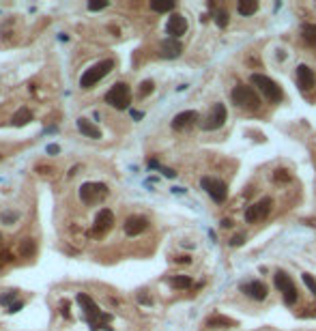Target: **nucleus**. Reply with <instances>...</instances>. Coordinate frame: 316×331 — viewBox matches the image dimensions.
<instances>
[{"label": "nucleus", "mask_w": 316, "mask_h": 331, "mask_svg": "<svg viewBox=\"0 0 316 331\" xmlns=\"http://www.w3.org/2000/svg\"><path fill=\"white\" fill-rule=\"evenodd\" d=\"M77 303L82 306L84 314H86V319H88V323H90V327H93V329H110L108 323H110V319H112V316H110V314H103L101 310L97 308V303L90 299L86 293H80V295H77Z\"/></svg>", "instance_id": "f257e3e1"}, {"label": "nucleus", "mask_w": 316, "mask_h": 331, "mask_svg": "<svg viewBox=\"0 0 316 331\" xmlns=\"http://www.w3.org/2000/svg\"><path fill=\"white\" fill-rule=\"evenodd\" d=\"M230 99H232V103H235L237 108L250 110V112H254V110L260 108V97L256 95V90L252 86H243V84H239V86L232 88Z\"/></svg>", "instance_id": "f03ea898"}, {"label": "nucleus", "mask_w": 316, "mask_h": 331, "mask_svg": "<svg viewBox=\"0 0 316 331\" xmlns=\"http://www.w3.org/2000/svg\"><path fill=\"white\" fill-rule=\"evenodd\" d=\"M114 69V61L112 58H108V61H101V63H95L90 69H86L82 73V77H80V86L82 88H93L97 82L99 80H103L110 71Z\"/></svg>", "instance_id": "7ed1b4c3"}, {"label": "nucleus", "mask_w": 316, "mask_h": 331, "mask_svg": "<svg viewBox=\"0 0 316 331\" xmlns=\"http://www.w3.org/2000/svg\"><path fill=\"white\" fill-rule=\"evenodd\" d=\"M252 84H256V88L262 93L264 99H269L271 103H280L282 101V88L264 73H252Z\"/></svg>", "instance_id": "20e7f679"}, {"label": "nucleus", "mask_w": 316, "mask_h": 331, "mask_svg": "<svg viewBox=\"0 0 316 331\" xmlns=\"http://www.w3.org/2000/svg\"><path fill=\"white\" fill-rule=\"evenodd\" d=\"M106 103L116 110H127L129 103H131V88L125 82H116L106 93Z\"/></svg>", "instance_id": "39448f33"}, {"label": "nucleus", "mask_w": 316, "mask_h": 331, "mask_svg": "<svg viewBox=\"0 0 316 331\" xmlns=\"http://www.w3.org/2000/svg\"><path fill=\"white\" fill-rule=\"evenodd\" d=\"M275 286L282 293L284 301H286V306H293V303H297V299H299V293H297V286L293 284V280H290L288 273L277 271V273H275Z\"/></svg>", "instance_id": "423d86ee"}, {"label": "nucleus", "mask_w": 316, "mask_h": 331, "mask_svg": "<svg viewBox=\"0 0 316 331\" xmlns=\"http://www.w3.org/2000/svg\"><path fill=\"white\" fill-rule=\"evenodd\" d=\"M106 196H108V185H103V183H84L80 187V200L88 206L97 204Z\"/></svg>", "instance_id": "0eeeda50"}, {"label": "nucleus", "mask_w": 316, "mask_h": 331, "mask_svg": "<svg viewBox=\"0 0 316 331\" xmlns=\"http://www.w3.org/2000/svg\"><path fill=\"white\" fill-rule=\"evenodd\" d=\"M200 185H202V190L211 196V200H215V202H219V204H222L226 200V196H228V185H226L224 181H219V179L202 177Z\"/></svg>", "instance_id": "6e6552de"}, {"label": "nucleus", "mask_w": 316, "mask_h": 331, "mask_svg": "<svg viewBox=\"0 0 316 331\" xmlns=\"http://www.w3.org/2000/svg\"><path fill=\"white\" fill-rule=\"evenodd\" d=\"M271 206H273V200H271V198L258 200V202H254L252 206H248V209H245V222H248V224L262 222V219L271 213Z\"/></svg>", "instance_id": "1a4fd4ad"}, {"label": "nucleus", "mask_w": 316, "mask_h": 331, "mask_svg": "<svg viewBox=\"0 0 316 331\" xmlns=\"http://www.w3.org/2000/svg\"><path fill=\"white\" fill-rule=\"evenodd\" d=\"M226 106L224 103H215V106L211 108V112L206 114V119L200 123V127L204 129V132H213V129H219L226 123Z\"/></svg>", "instance_id": "9d476101"}, {"label": "nucleus", "mask_w": 316, "mask_h": 331, "mask_svg": "<svg viewBox=\"0 0 316 331\" xmlns=\"http://www.w3.org/2000/svg\"><path fill=\"white\" fill-rule=\"evenodd\" d=\"M166 32L170 35V39H179L181 35H185V32H187V19L181 15V13H172V15L168 17Z\"/></svg>", "instance_id": "9b49d317"}, {"label": "nucleus", "mask_w": 316, "mask_h": 331, "mask_svg": "<svg viewBox=\"0 0 316 331\" xmlns=\"http://www.w3.org/2000/svg\"><path fill=\"white\" fill-rule=\"evenodd\" d=\"M239 288H241V293H245L248 297H252V299H256V301H264V299H267V295H269L267 286H264V284H262L260 280L243 282Z\"/></svg>", "instance_id": "f8f14e48"}, {"label": "nucleus", "mask_w": 316, "mask_h": 331, "mask_svg": "<svg viewBox=\"0 0 316 331\" xmlns=\"http://www.w3.org/2000/svg\"><path fill=\"white\" fill-rule=\"evenodd\" d=\"M114 224V213L110 209H101L99 213H97L95 217V228H93V235H103V232H108L110 228H112Z\"/></svg>", "instance_id": "ddd939ff"}, {"label": "nucleus", "mask_w": 316, "mask_h": 331, "mask_svg": "<svg viewBox=\"0 0 316 331\" xmlns=\"http://www.w3.org/2000/svg\"><path fill=\"white\" fill-rule=\"evenodd\" d=\"M181 52H183V45H181L179 39H164V41L159 43V56L161 58L172 61V58L181 56Z\"/></svg>", "instance_id": "4468645a"}, {"label": "nucleus", "mask_w": 316, "mask_h": 331, "mask_svg": "<svg viewBox=\"0 0 316 331\" xmlns=\"http://www.w3.org/2000/svg\"><path fill=\"white\" fill-rule=\"evenodd\" d=\"M148 228V219L142 215H131L125 219V235L129 237H138Z\"/></svg>", "instance_id": "2eb2a0df"}, {"label": "nucleus", "mask_w": 316, "mask_h": 331, "mask_svg": "<svg viewBox=\"0 0 316 331\" xmlns=\"http://www.w3.org/2000/svg\"><path fill=\"white\" fill-rule=\"evenodd\" d=\"M316 77H314V71L308 67V65H299L297 67V84H299L301 90H310L314 86Z\"/></svg>", "instance_id": "dca6fc26"}, {"label": "nucleus", "mask_w": 316, "mask_h": 331, "mask_svg": "<svg viewBox=\"0 0 316 331\" xmlns=\"http://www.w3.org/2000/svg\"><path fill=\"white\" fill-rule=\"evenodd\" d=\"M196 121H198L196 110H185V112H181V114H177L172 119V129H185V127L193 125Z\"/></svg>", "instance_id": "f3484780"}, {"label": "nucleus", "mask_w": 316, "mask_h": 331, "mask_svg": "<svg viewBox=\"0 0 316 331\" xmlns=\"http://www.w3.org/2000/svg\"><path fill=\"white\" fill-rule=\"evenodd\" d=\"M235 325H237L235 321L228 319V316H222V314H213L204 321L206 329H228V327H235Z\"/></svg>", "instance_id": "a211bd4d"}, {"label": "nucleus", "mask_w": 316, "mask_h": 331, "mask_svg": "<svg viewBox=\"0 0 316 331\" xmlns=\"http://www.w3.org/2000/svg\"><path fill=\"white\" fill-rule=\"evenodd\" d=\"M77 129H80L86 138H93V140H99L101 138L99 127H97L93 121H88V119H77Z\"/></svg>", "instance_id": "6ab92c4d"}, {"label": "nucleus", "mask_w": 316, "mask_h": 331, "mask_svg": "<svg viewBox=\"0 0 316 331\" xmlns=\"http://www.w3.org/2000/svg\"><path fill=\"white\" fill-rule=\"evenodd\" d=\"M301 37L308 45H316V24H303L301 26Z\"/></svg>", "instance_id": "aec40b11"}, {"label": "nucleus", "mask_w": 316, "mask_h": 331, "mask_svg": "<svg viewBox=\"0 0 316 331\" xmlns=\"http://www.w3.org/2000/svg\"><path fill=\"white\" fill-rule=\"evenodd\" d=\"M32 119V114H30V110L28 108H19L15 114H13V125L15 127H24L26 123H28Z\"/></svg>", "instance_id": "412c9836"}, {"label": "nucleus", "mask_w": 316, "mask_h": 331, "mask_svg": "<svg viewBox=\"0 0 316 331\" xmlns=\"http://www.w3.org/2000/svg\"><path fill=\"white\" fill-rule=\"evenodd\" d=\"M237 9H239L241 15L248 17V15H254V13L258 11V2H256V0H241Z\"/></svg>", "instance_id": "4be33fe9"}, {"label": "nucleus", "mask_w": 316, "mask_h": 331, "mask_svg": "<svg viewBox=\"0 0 316 331\" xmlns=\"http://www.w3.org/2000/svg\"><path fill=\"white\" fill-rule=\"evenodd\" d=\"M170 286H172V288H179V290H185V288L191 286V277H187V275H177V277H172V280H170Z\"/></svg>", "instance_id": "5701e85b"}, {"label": "nucleus", "mask_w": 316, "mask_h": 331, "mask_svg": "<svg viewBox=\"0 0 316 331\" xmlns=\"http://www.w3.org/2000/svg\"><path fill=\"white\" fill-rule=\"evenodd\" d=\"M151 9L157 11V13H168V11L174 9V2H172V0H168V2H157V0H153V2H151Z\"/></svg>", "instance_id": "b1692460"}, {"label": "nucleus", "mask_w": 316, "mask_h": 331, "mask_svg": "<svg viewBox=\"0 0 316 331\" xmlns=\"http://www.w3.org/2000/svg\"><path fill=\"white\" fill-rule=\"evenodd\" d=\"M153 88H155V84H153L151 80H144V82H142V84H140V93H138V95H140V99H144L146 95H151V93H153Z\"/></svg>", "instance_id": "393cba45"}, {"label": "nucleus", "mask_w": 316, "mask_h": 331, "mask_svg": "<svg viewBox=\"0 0 316 331\" xmlns=\"http://www.w3.org/2000/svg\"><path fill=\"white\" fill-rule=\"evenodd\" d=\"M273 181H275V183H288V181H290V174H288L286 170H280V168H277V170L273 172Z\"/></svg>", "instance_id": "a878e982"}, {"label": "nucleus", "mask_w": 316, "mask_h": 331, "mask_svg": "<svg viewBox=\"0 0 316 331\" xmlns=\"http://www.w3.org/2000/svg\"><path fill=\"white\" fill-rule=\"evenodd\" d=\"M303 284L310 288V293H312L314 297H316V280L310 273H303Z\"/></svg>", "instance_id": "bb28decb"}, {"label": "nucleus", "mask_w": 316, "mask_h": 331, "mask_svg": "<svg viewBox=\"0 0 316 331\" xmlns=\"http://www.w3.org/2000/svg\"><path fill=\"white\" fill-rule=\"evenodd\" d=\"M215 24L219 26V28H226V26H228V13H226V11H219L217 17H215Z\"/></svg>", "instance_id": "cd10ccee"}, {"label": "nucleus", "mask_w": 316, "mask_h": 331, "mask_svg": "<svg viewBox=\"0 0 316 331\" xmlns=\"http://www.w3.org/2000/svg\"><path fill=\"white\" fill-rule=\"evenodd\" d=\"M106 6H108L106 0H101V2H95L93 0V2H88V11H101V9H106Z\"/></svg>", "instance_id": "c85d7f7f"}, {"label": "nucleus", "mask_w": 316, "mask_h": 331, "mask_svg": "<svg viewBox=\"0 0 316 331\" xmlns=\"http://www.w3.org/2000/svg\"><path fill=\"white\" fill-rule=\"evenodd\" d=\"M15 297H17V293H13V290H11V293H6L4 297H0V303H2V306H6V303H9V301H13V299H15Z\"/></svg>", "instance_id": "c756f323"}, {"label": "nucleus", "mask_w": 316, "mask_h": 331, "mask_svg": "<svg viewBox=\"0 0 316 331\" xmlns=\"http://www.w3.org/2000/svg\"><path fill=\"white\" fill-rule=\"evenodd\" d=\"M243 241H245V235H237V237H232L230 245H235V248H239V245H243Z\"/></svg>", "instance_id": "7c9ffc66"}, {"label": "nucleus", "mask_w": 316, "mask_h": 331, "mask_svg": "<svg viewBox=\"0 0 316 331\" xmlns=\"http://www.w3.org/2000/svg\"><path fill=\"white\" fill-rule=\"evenodd\" d=\"M61 314L69 319V301H61Z\"/></svg>", "instance_id": "2f4dec72"}, {"label": "nucleus", "mask_w": 316, "mask_h": 331, "mask_svg": "<svg viewBox=\"0 0 316 331\" xmlns=\"http://www.w3.org/2000/svg\"><path fill=\"white\" fill-rule=\"evenodd\" d=\"M48 153H50V155L61 153V146H58V144H50V146H48Z\"/></svg>", "instance_id": "473e14b6"}, {"label": "nucleus", "mask_w": 316, "mask_h": 331, "mask_svg": "<svg viewBox=\"0 0 316 331\" xmlns=\"http://www.w3.org/2000/svg\"><path fill=\"white\" fill-rule=\"evenodd\" d=\"M219 226H222V228H232V219L226 217V219H222V224H219Z\"/></svg>", "instance_id": "72a5a7b5"}, {"label": "nucleus", "mask_w": 316, "mask_h": 331, "mask_svg": "<svg viewBox=\"0 0 316 331\" xmlns=\"http://www.w3.org/2000/svg\"><path fill=\"white\" fill-rule=\"evenodd\" d=\"M177 263L187 265V263H191V258H190V256H179V258H177Z\"/></svg>", "instance_id": "f704fd0d"}, {"label": "nucleus", "mask_w": 316, "mask_h": 331, "mask_svg": "<svg viewBox=\"0 0 316 331\" xmlns=\"http://www.w3.org/2000/svg\"><path fill=\"white\" fill-rule=\"evenodd\" d=\"M17 215H11V213H4L2 215V222H11V219H15Z\"/></svg>", "instance_id": "c9c22d12"}]
</instances>
